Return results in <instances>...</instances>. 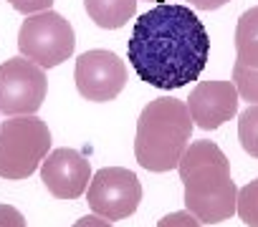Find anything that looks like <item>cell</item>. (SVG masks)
<instances>
[{
	"mask_svg": "<svg viewBox=\"0 0 258 227\" xmlns=\"http://www.w3.org/2000/svg\"><path fill=\"white\" fill-rule=\"evenodd\" d=\"M126 56L145 83L172 91L198 81L210 56V38L190 6L160 3L137 18Z\"/></svg>",
	"mask_w": 258,
	"mask_h": 227,
	"instance_id": "6da1fadb",
	"label": "cell"
},
{
	"mask_svg": "<svg viewBox=\"0 0 258 227\" xmlns=\"http://www.w3.org/2000/svg\"><path fill=\"white\" fill-rule=\"evenodd\" d=\"M18 48L23 58L33 61L43 71L56 68L71 58L76 48V33L61 13L43 11L23 21L18 31Z\"/></svg>",
	"mask_w": 258,
	"mask_h": 227,
	"instance_id": "5b68a950",
	"label": "cell"
},
{
	"mask_svg": "<svg viewBox=\"0 0 258 227\" xmlns=\"http://www.w3.org/2000/svg\"><path fill=\"white\" fill-rule=\"evenodd\" d=\"M192 127L195 124L185 101L172 96H160L150 101L137 119V134H135L137 164L147 172L177 169L190 144Z\"/></svg>",
	"mask_w": 258,
	"mask_h": 227,
	"instance_id": "3957f363",
	"label": "cell"
},
{
	"mask_svg": "<svg viewBox=\"0 0 258 227\" xmlns=\"http://www.w3.org/2000/svg\"><path fill=\"white\" fill-rule=\"evenodd\" d=\"M187 3L192 8H198V11H218L225 3H230V0H187Z\"/></svg>",
	"mask_w": 258,
	"mask_h": 227,
	"instance_id": "ffe728a7",
	"label": "cell"
},
{
	"mask_svg": "<svg viewBox=\"0 0 258 227\" xmlns=\"http://www.w3.org/2000/svg\"><path fill=\"white\" fill-rule=\"evenodd\" d=\"M74 81H76L79 93L86 101L106 103V101H114L124 91V86H126V66L111 51H104V48L86 51L76 61Z\"/></svg>",
	"mask_w": 258,
	"mask_h": 227,
	"instance_id": "ba28073f",
	"label": "cell"
},
{
	"mask_svg": "<svg viewBox=\"0 0 258 227\" xmlns=\"http://www.w3.org/2000/svg\"><path fill=\"white\" fill-rule=\"evenodd\" d=\"M235 214L240 217L243 224H248V227H258V177H255L253 182H248L245 187L238 189Z\"/></svg>",
	"mask_w": 258,
	"mask_h": 227,
	"instance_id": "5bb4252c",
	"label": "cell"
},
{
	"mask_svg": "<svg viewBox=\"0 0 258 227\" xmlns=\"http://www.w3.org/2000/svg\"><path fill=\"white\" fill-rule=\"evenodd\" d=\"M157 227H203V222H200L195 214H190L187 209H180V212L165 214V217L157 222Z\"/></svg>",
	"mask_w": 258,
	"mask_h": 227,
	"instance_id": "2e32d148",
	"label": "cell"
},
{
	"mask_svg": "<svg viewBox=\"0 0 258 227\" xmlns=\"http://www.w3.org/2000/svg\"><path fill=\"white\" fill-rule=\"evenodd\" d=\"M46 73L33 61L16 56L0 63V113L6 117H28L43 106Z\"/></svg>",
	"mask_w": 258,
	"mask_h": 227,
	"instance_id": "52a82bcc",
	"label": "cell"
},
{
	"mask_svg": "<svg viewBox=\"0 0 258 227\" xmlns=\"http://www.w3.org/2000/svg\"><path fill=\"white\" fill-rule=\"evenodd\" d=\"M84 8L99 28L116 31L137 13V0H84Z\"/></svg>",
	"mask_w": 258,
	"mask_h": 227,
	"instance_id": "8fae6325",
	"label": "cell"
},
{
	"mask_svg": "<svg viewBox=\"0 0 258 227\" xmlns=\"http://www.w3.org/2000/svg\"><path fill=\"white\" fill-rule=\"evenodd\" d=\"M177 172L185 187V209L203 224H220L235 214L238 187L230 177V162L215 142H190Z\"/></svg>",
	"mask_w": 258,
	"mask_h": 227,
	"instance_id": "7a4b0ae2",
	"label": "cell"
},
{
	"mask_svg": "<svg viewBox=\"0 0 258 227\" xmlns=\"http://www.w3.org/2000/svg\"><path fill=\"white\" fill-rule=\"evenodd\" d=\"M86 202L94 214L116 222L135 214L142 202V182L132 169L124 167H104L91 174L86 187Z\"/></svg>",
	"mask_w": 258,
	"mask_h": 227,
	"instance_id": "8992f818",
	"label": "cell"
},
{
	"mask_svg": "<svg viewBox=\"0 0 258 227\" xmlns=\"http://www.w3.org/2000/svg\"><path fill=\"white\" fill-rule=\"evenodd\" d=\"M41 179L56 199H76L86 194L91 182V164L76 149H53L41 162Z\"/></svg>",
	"mask_w": 258,
	"mask_h": 227,
	"instance_id": "9c48e42d",
	"label": "cell"
},
{
	"mask_svg": "<svg viewBox=\"0 0 258 227\" xmlns=\"http://www.w3.org/2000/svg\"><path fill=\"white\" fill-rule=\"evenodd\" d=\"M71 227H111V222L104 219V217H99V214H86V217L76 219Z\"/></svg>",
	"mask_w": 258,
	"mask_h": 227,
	"instance_id": "d6986e66",
	"label": "cell"
},
{
	"mask_svg": "<svg viewBox=\"0 0 258 227\" xmlns=\"http://www.w3.org/2000/svg\"><path fill=\"white\" fill-rule=\"evenodd\" d=\"M238 139L245 154L258 159V103H250L238 117Z\"/></svg>",
	"mask_w": 258,
	"mask_h": 227,
	"instance_id": "4fadbf2b",
	"label": "cell"
},
{
	"mask_svg": "<svg viewBox=\"0 0 258 227\" xmlns=\"http://www.w3.org/2000/svg\"><path fill=\"white\" fill-rule=\"evenodd\" d=\"M13 6V11L23 13V16H36V13H43V11H51L53 0H8Z\"/></svg>",
	"mask_w": 258,
	"mask_h": 227,
	"instance_id": "e0dca14e",
	"label": "cell"
},
{
	"mask_svg": "<svg viewBox=\"0 0 258 227\" xmlns=\"http://www.w3.org/2000/svg\"><path fill=\"white\" fill-rule=\"evenodd\" d=\"M0 227H26V217L13 204H0Z\"/></svg>",
	"mask_w": 258,
	"mask_h": 227,
	"instance_id": "ac0fdd59",
	"label": "cell"
},
{
	"mask_svg": "<svg viewBox=\"0 0 258 227\" xmlns=\"http://www.w3.org/2000/svg\"><path fill=\"white\" fill-rule=\"evenodd\" d=\"M233 83L238 88V96L248 103H258V68H248L235 61L233 66Z\"/></svg>",
	"mask_w": 258,
	"mask_h": 227,
	"instance_id": "9a60e30c",
	"label": "cell"
},
{
	"mask_svg": "<svg viewBox=\"0 0 258 227\" xmlns=\"http://www.w3.org/2000/svg\"><path fill=\"white\" fill-rule=\"evenodd\" d=\"M51 132L36 113L8 117L0 124V177L3 179H28L41 162L48 157Z\"/></svg>",
	"mask_w": 258,
	"mask_h": 227,
	"instance_id": "277c9868",
	"label": "cell"
},
{
	"mask_svg": "<svg viewBox=\"0 0 258 227\" xmlns=\"http://www.w3.org/2000/svg\"><path fill=\"white\" fill-rule=\"evenodd\" d=\"M235 56H238V63L248 68H258V6H253L238 18Z\"/></svg>",
	"mask_w": 258,
	"mask_h": 227,
	"instance_id": "7c38bea8",
	"label": "cell"
},
{
	"mask_svg": "<svg viewBox=\"0 0 258 227\" xmlns=\"http://www.w3.org/2000/svg\"><path fill=\"white\" fill-rule=\"evenodd\" d=\"M238 88L233 81H200L187 98L192 124L213 132L238 113Z\"/></svg>",
	"mask_w": 258,
	"mask_h": 227,
	"instance_id": "30bf717a",
	"label": "cell"
},
{
	"mask_svg": "<svg viewBox=\"0 0 258 227\" xmlns=\"http://www.w3.org/2000/svg\"><path fill=\"white\" fill-rule=\"evenodd\" d=\"M147 3H157L160 6V3H167V0H147Z\"/></svg>",
	"mask_w": 258,
	"mask_h": 227,
	"instance_id": "44dd1931",
	"label": "cell"
}]
</instances>
